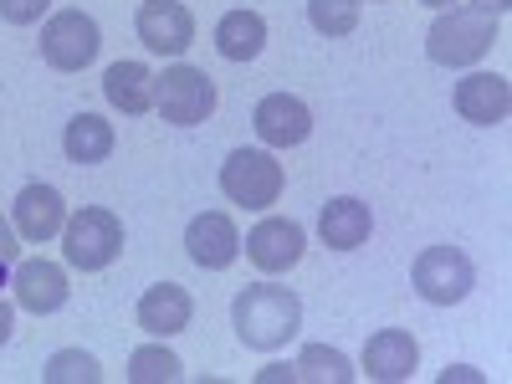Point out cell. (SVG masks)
I'll list each match as a JSON object with an SVG mask.
<instances>
[{"label":"cell","instance_id":"6da1fadb","mask_svg":"<svg viewBox=\"0 0 512 384\" xmlns=\"http://www.w3.org/2000/svg\"><path fill=\"white\" fill-rule=\"evenodd\" d=\"M231 323H236V338L246 349L272 354V349L292 344L297 328H303V297L292 287H277V282H256V287L236 292Z\"/></svg>","mask_w":512,"mask_h":384},{"label":"cell","instance_id":"7a4b0ae2","mask_svg":"<svg viewBox=\"0 0 512 384\" xmlns=\"http://www.w3.org/2000/svg\"><path fill=\"white\" fill-rule=\"evenodd\" d=\"M497 21L502 16L477 11V6H446L436 16V26L425 31V57H431L436 67H472L492 52Z\"/></svg>","mask_w":512,"mask_h":384},{"label":"cell","instance_id":"3957f363","mask_svg":"<svg viewBox=\"0 0 512 384\" xmlns=\"http://www.w3.org/2000/svg\"><path fill=\"white\" fill-rule=\"evenodd\" d=\"M62 251H67V267L103 272L123 251V221L113 216V210H103V205H82L77 216H67V226H62Z\"/></svg>","mask_w":512,"mask_h":384},{"label":"cell","instance_id":"277c9868","mask_svg":"<svg viewBox=\"0 0 512 384\" xmlns=\"http://www.w3.org/2000/svg\"><path fill=\"white\" fill-rule=\"evenodd\" d=\"M410 282L431 308H456L461 297L477 287V267L461 246H425L410 267Z\"/></svg>","mask_w":512,"mask_h":384},{"label":"cell","instance_id":"5b68a950","mask_svg":"<svg viewBox=\"0 0 512 384\" xmlns=\"http://www.w3.org/2000/svg\"><path fill=\"white\" fill-rule=\"evenodd\" d=\"M154 108L164 113V123L175 128H195L216 113V82H210L200 67L190 62H175L154 77Z\"/></svg>","mask_w":512,"mask_h":384},{"label":"cell","instance_id":"8992f818","mask_svg":"<svg viewBox=\"0 0 512 384\" xmlns=\"http://www.w3.org/2000/svg\"><path fill=\"white\" fill-rule=\"evenodd\" d=\"M221 190H226V200H236L246 210H267L282 195V164L267 149H236L221 164Z\"/></svg>","mask_w":512,"mask_h":384},{"label":"cell","instance_id":"52a82bcc","mask_svg":"<svg viewBox=\"0 0 512 384\" xmlns=\"http://www.w3.org/2000/svg\"><path fill=\"white\" fill-rule=\"evenodd\" d=\"M103 47V31L88 11H57L41 26V62L57 72H82Z\"/></svg>","mask_w":512,"mask_h":384},{"label":"cell","instance_id":"ba28073f","mask_svg":"<svg viewBox=\"0 0 512 384\" xmlns=\"http://www.w3.org/2000/svg\"><path fill=\"white\" fill-rule=\"evenodd\" d=\"M303 246H308V236H303V226L297 221H287V216H267L262 226H251V236H246V256H251V267L256 272H292L297 262H303Z\"/></svg>","mask_w":512,"mask_h":384},{"label":"cell","instance_id":"9c48e42d","mask_svg":"<svg viewBox=\"0 0 512 384\" xmlns=\"http://www.w3.org/2000/svg\"><path fill=\"white\" fill-rule=\"evenodd\" d=\"M185 251L190 262L205 267V272H226L236 256H241V236H236V221L226 216V210H205V216H195L185 226Z\"/></svg>","mask_w":512,"mask_h":384},{"label":"cell","instance_id":"30bf717a","mask_svg":"<svg viewBox=\"0 0 512 384\" xmlns=\"http://www.w3.org/2000/svg\"><path fill=\"white\" fill-rule=\"evenodd\" d=\"M134 26H139V41L159 57H180L195 41V16L180 6V0H144Z\"/></svg>","mask_w":512,"mask_h":384},{"label":"cell","instance_id":"8fae6325","mask_svg":"<svg viewBox=\"0 0 512 384\" xmlns=\"http://www.w3.org/2000/svg\"><path fill=\"white\" fill-rule=\"evenodd\" d=\"M251 123H256V134H262L267 149H292V144H303V139L313 134L308 103L292 98V93H267L262 103H256Z\"/></svg>","mask_w":512,"mask_h":384},{"label":"cell","instance_id":"7c38bea8","mask_svg":"<svg viewBox=\"0 0 512 384\" xmlns=\"http://www.w3.org/2000/svg\"><path fill=\"white\" fill-rule=\"evenodd\" d=\"M11 287H16V303H21L26 313H36V318H47V313L67 308V292H72V287H67V272H62L57 262H47V256L16 262Z\"/></svg>","mask_w":512,"mask_h":384},{"label":"cell","instance_id":"4fadbf2b","mask_svg":"<svg viewBox=\"0 0 512 384\" xmlns=\"http://www.w3.org/2000/svg\"><path fill=\"white\" fill-rule=\"evenodd\" d=\"M456 113H461L466 123H477V128L507 123V113H512L507 77H497V72H466V77L456 82Z\"/></svg>","mask_w":512,"mask_h":384},{"label":"cell","instance_id":"5bb4252c","mask_svg":"<svg viewBox=\"0 0 512 384\" xmlns=\"http://www.w3.org/2000/svg\"><path fill=\"white\" fill-rule=\"evenodd\" d=\"M420 364V344L405 333V328H379L369 344H364V374L379 379V384H400L410 379Z\"/></svg>","mask_w":512,"mask_h":384},{"label":"cell","instance_id":"9a60e30c","mask_svg":"<svg viewBox=\"0 0 512 384\" xmlns=\"http://www.w3.org/2000/svg\"><path fill=\"white\" fill-rule=\"evenodd\" d=\"M190 318H195V303L180 282H159L139 297V328L149 338H175L190 328Z\"/></svg>","mask_w":512,"mask_h":384},{"label":"cell","instance_id":"2e32d148","mask_svg":"<svg viewBox=\"0 0 512 384\" xmlns=\"http://www.w3.org/2000/svg\"><path fill=\"white\" fill-rule=\"evenodd\" d=\"M67 226V200L52 185H26L16 195V236L26 241H52Z\"/></svg>","mask_w":512,"mask_h":384},{"label":"cell","instance_id":"e0dca14e","mask_svg":"<svg viewBox=\"0 0 512 384\" xmlns=\"http://www.w3.org/2000/svg\"><path fill=\"white\" fill-rule=\"evenodd\" d=\"M369 231H374V216H369V205L354 200V195L328 200V205H323V216H318V236H323V246H333V251H354V246H364Z\"/></svg>","mask_w":512,"mask_h":384},{"label":"cell","instance_id":"ac0fdd59","mask_svg":"<svg viewBox=\"0 0 512 384\" xmlns=\"http://www.w3.org/2000/svg\"><path fill=\"white\" fill-rule=\"evenodd\" d=\"M103 93H108V103H113L118 113L139 118V113L154 108V72H149L144 62H113V67L103 72Z\"/></svg>","mask_w":512,"mask_h":384},{"label":"cell","instance_id":"d6986e66","mask_svg":"<svg viewBox=\"0 0 512 384\" xmlns=\"http://www.w3.org/2000/svg\"><path fill=\"white\" fill-rule=\"evenodd\" d=\"M267 47V21L256 11H226L216 26V52L226 62H251L256 52Z\"/></svg>","mask_w":512,"mask_h":384},{"label":"cell","instance_id":"ffe728a7","mask_svg":"<svg viewBox=\"0 0 512 384\" xmlns=\"http://www.w3.org/2000/svg\"><path fill=\"white\" fill-rule=\"evenodd\" d=\"M62 149L72 164H103L113 154V123L103 113H77L62 134Z\"/></svg>","mask_w":512,"mask_h":384},{"label":"cell","instance_id":"44dd1931","mask_svg":"<svg viewBox=\"0 0 512 384\" xmlns=\"http://www.w3.org/2000/svg\"><path fill=\"white\" fill-rule=\"evenodd\" d=\"M297 379H313V384H354L359 369L338 354V349H328V344H308L303 354H297Z\"/></svg>","mask_w":512,"mask_h":384},{"label":"cell","instance_id":"7402d4cb","mask_svg":"<svg viewBox=\"0 0 512 384\" xmlns=\"http://www.w3.org/2000/svg\"><path fill=\"white\" fill-rule=\"evenodd\" d=\"M180 359L175 354H169L164 344H144V349H134V354H128V379H134V384H169V379H180Z\"/></svg>","mask_w":512,"mask_h":384},{"label":"cell","instance_id":"603a6c76","mask_svg":"<svg viewBox=\"0 0 512 384\" xmlns=\"http://www.w3.org/2000/svg\"><path fill=\"white\" fill-rule=\"evenodd\" d=\"M41 379H47V384H98L103 379V364L93 354H82V349H62V354L47 359Z\"/></svg>","mask_w":512,"mask_h":384},{"label":"cell","instance_id":"cb8c5ba5","mask_svg":"<svg viewBox=\"0 0 512 384\" xmlns=\"http://www.w3.org/2000/svg\"><path fill=\"white\" fill-rule=\"evenodd\" d=\"M359 6L364 0H308V21L323 36H349L359 26Z\"/></svg>","mask_w":512,"mask_h":384},{"label":"cell","instance_id":"d4e9b609","mask_svg":"<svg viewBox=\"0 0 512 384\" xmlns=\"http://www.w3.org/2000/svg\"><path fill=\"white\" fill-rule=\"evenodd\" d=\"M47 6L52 0H0V16H6L11 26H31V21H41Z\"/></svg>","mask_w":512,"mask_h":384},{"label":"cell","instance_id":"484cf974","mask_svg":"<svg viewBox=\"0 0 512 384\" xmlns=\"http://www.w3.org/2000/svg\"><path fill=\"white\" fill-rule=\"evenodd\" d=\"M16 256H21V246H16V231L0 221V287H6V272L16 267Z\"/></svg>","mask_w":512,"mask_h":384},{"label":"cell","instance_id":"4316f807","mask_svg":"<svg viewBox=\"0 0 512 384\" xmlns=\"http://www.w3.org/2000/svg\"><path fill=\"white\" fill-rule=\"evenodd\" d=\"M256 379H262V384H282V379H287V384H292V379H297V364H272V369H262Z\"/></svg>","mask_w":512,"mask_h":384},{"label":"cell","instance_id":"83f0119b","mask_svg":"<svg viewBox=\"0 0 512 384\" xmlns=\"http://www.w3.org/2000/svg\"><path fill=\"white\" fill-rule=\"evenodd\" d=\"M11 328H16V308L0 297V344H11Z\"/></svg>","mask_w":512,"mask_h":384},{"label":"cell","instance_id":"f1b7e54d","mask_svg":"<svg viewBox=\"0 0 512 384\" xmlns=\"http://www.w3.org/2000/svg\"><path fill=\"white\" fill-rule=\"evenodd\" d=\"M472 6H477V11H492V16H502V11L512 6V0H472Z\"/></svg>","mask_w":512,"mask_h":384},{"label":"cell","instance_id":"f546056e","mask_svg":"<svg viewBox=\"0 0 512 384\" xmlns=\"http://www.w3.org/2000/svg\"><path fill=\"white\" fill-rule=\"evenodd\" d=\"M451 379H477V369H466V364H456V369H446V374H441V384H451Z\"/></svg>","mask_w":512,"mask_h":384},{"label":"cell","instance_id":"4dcf8cb0","mask_svg":"<svg viewBox=\"0 0 512 384\" xmlns=\"http://www.w3.org/2000/svg\"><path fill=\"white\" fill-rule=\"evenodd\" d=\"M420 6H431V11H446V6H451V0H420Z\"/></svg>","mask_w":512,"mask_h":384}]
</instances>
